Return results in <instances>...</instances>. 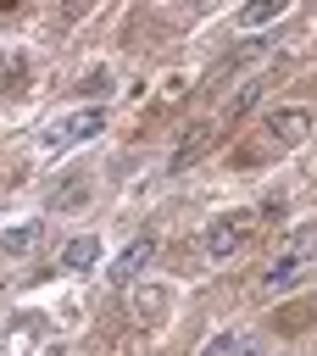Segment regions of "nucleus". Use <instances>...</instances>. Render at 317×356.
<instances>
[{"instance_id": "nucleus-7", "label": "nucleus", "mask_w": 317, "mask_h": 356, "mask_svg": "<svg viewBox=\"0 0 317 356\" xmlns=\"http://www.w3.org/2000/svg\"><path fill=\"white\" fill-rule=\"evenodd\" d=\"M22 78H28V56L22 50H0V95L22 89Z\"/></svg>"}, {"instance_id": "nucleus-8", "label": "nucleus", "mask_w": 317, "mask_h": 356, "mask_svg": "<svg viewBox=\"0 0 317 356\" xmlns=\"http://www.w3.org/2000/svg\"><path fill=\"white\" fill-rule=\"evenodd\" d=\"M284 11H289V0H250V6L239 11V28H261V22L284 17Z\"/></svg>"}, {"instance_id": "nucleus-1", "label": "nucleus", "mask_w": 317, "mask_h": 356, "mask_svg": "<svg viewBox=\"0 0 317 356\" xmlns=\"http://www.w3.org/2000/svg\"><path fill=\"white\" fill-rule=\"evenodd\" d=\"M306 261H317V222H306V228H295L289 234V245H284V256L267 267V278H261V289L267 295H278V289H289L300 273H306Z\"/></svg>"}, {"instance_id": "nucleus-12", "label": "nucleus", "mask_w": 317, "mask_h": 356, "mask_svg": "<svg viewBox=\"0 0 317 356\" xmlns=\"http://www.w3.org/2000/svg\"><path fill=\"white\" fill-rule=\"evenodd\" d=\"M106 89H111V72H106V67H95V72L78 78V95H106Z\"/></svg>"}, {"instance_id": "nucleus-4", "label": "nucleus", "mask_w": 317, "mask_h": 356, "mask_svg": "<svg viewBox=\"0 0 317 356\" xmlns=\"http://www.w3.org/2000/svg\"><path fill=\"white\" fill-rule=\"evenodd\" d=\"M267 134H273V145H300L311 134V111L306 106H278V111H267Z\"/></svg>"}, {"instance_id": "nucleus-2", "label": "nucleus", "mask_w": 317, "mask_h": 356, "mask_svg": "<svg viewBox=\"0 0 317 356\" xmlns=\"http://www.w3.org/2000/svg\"><path fill=\"white\" fill-rule=\"evenodd\" d=\"M250 228H256L250 211H228V217H217V222L206 228V256H211V261H228V256L250 239Z\"/></svg>"}, {"instance_id": "nucleus-6", "label": "nucleus", "mask_w": 317, "mask_h": 356, "mask_svg": "<svg viewBox=\"0 0 317 356\" xmlns=\"http://www.w3.org/2000/svg\"><path fill=\"white\" fill-rule=\"evenodd\" d=\"M33 245H39V222H17V228L0 234V250H6V256H28Z\"/></svg>"}, {"instance_id": "nucleus-9", "label": "nucleus", "mask_w": 317, "mask_h": 356, "mask_svg": "<svg viewBox=\"0 0 317 356\" xmlns=\"http://www.w3.org/2000/svg\"><path fill=\"white\" fill-rule=\"evenodd\" d=\"M95 256H100V239H95V234H78V239L61 250V267H89Z\"/></svg>"}, {"instance_id": "nucleus-3", "label": "nucleus", "mask_w": 317, "mask_h": 356, "mask_svg": "<svg viewBox=\"0 0 317 356\" xmlns=\"http://www.w3.org/2000/svg\"><path fill=\"white\" fill-rule=\"evenodd\" d=\"M100 128H106V111H100V106H83V111L61 117V122L44 134V145H78V139H89V134H100Z\"/></svg>"}, {"instance_id": "nucleus-11", "label": "nucleus", "mask_w": 317, "mask_h": 356, "mask_svg": "<svg viewBox=\"0 0 317 356\" xmlns=\"http://www.w3.org/2000/svg\"><path fill=\"white\" fill-rule=\"evenodd\" d=\"M211 356H261V345L256 339H217Z\"/></svg>"}, {"instance_id": "nucleus-10", "label": "nucleus", "mask_w": 317, "mask_h": 356, "mask_svg": "<svg viewBox=\"0 0 317 356\" xmlns=\"http://www.w3.org/2000/svg\"><path fill=\"white\" fill-rule=\"evenodd\" d=\"M161 306H167V295H161V289H139V295H133V323H156V317H161Z\"/></svg>"}, {"instance_id": "nucleus-5", "label": "nucleus", "mask_w": 317, "mask_h": 356, "mask_svg": "<svg viewBox=\"0 0 317 356\" xmlns=\"http://www.w3.org/2000/svg\"><path fill=\"white\" fill-rule=\"evenodd\" d=\"M150 256H156V239H133V245L106 267V278H111V284H133V278H139V267H145Z\"/></svg>"}]
</instances>
